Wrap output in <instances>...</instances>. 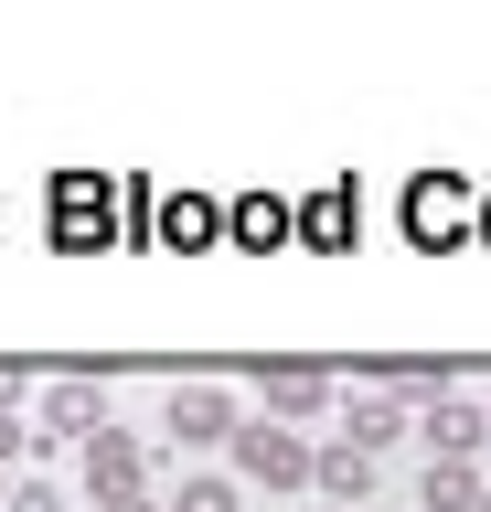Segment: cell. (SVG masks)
<instances>
[{"instance_id":"cell-1","label":"cell","mask_w":491,"mask_h":512,"mask_svg":"<svg viewBox=\"0 0 491 512\" xmlns=\"http://www.w3.org/2000/svg\"><path fill=\"white\" fill-rule=\"evenodd\" d=\"M107 374H118V363H97V374H54L43 384V416H33V448H86L107 427Z\"/></svg>"},{"instance_id":"cell-2","label":"cell","mask_w":491,"mask_h":512,"mask_svg":"<svg viewBox=\"0 0 491 512\" xmlns=\"http://www.w3.org/2000/svg\"><path fill=\"white\" fill-rule=\"evenodd\" d=\"M235 470L267 480V491H299V480H310V438L278 427V416H246V427H235Z\"/></svg>"},{"instance_id":"cell-3","label":"cell","mask_w":491,"mask_h":512,"mask_svg":"<svg viewBox=\"0 0 491 512\" xmlns=\"http://www.w3.org/2000/svg\"><path fill=\"white\" fill-rule=\"evenodd\" d=\"M171 448H214V438H235V427H246V416H235V395L225 384H171Z\"/></svg>"},{"instance_id":"cell-4","label":"cell","mask_w":491,"mask_h":512,"mask_svg":"<svg viewBox=\"0 0 491 512\" xmlns=\"http://www.w3.org/2000/svg\"><path fill=\"white\" fill-rule=\"evenodd\" d=\"M417 438L438 448V459H470V470H481V448H491V406H470V395H427Z\"/></svg>"},{"instance_id":"cell-5","label":"cell","mask_w":491,"mask_h":512,"mask_svg":"<svg viewBox=\"0 0 491 512\" xmlns=\"http://www.w3.org/2000/svg\"><path fill=\"white\" fill-rule=\"evenodd\" d=\"M310 491H331V512H353L363 491H374V459H363L353 438H331V448H310Z\"/></svg>"},{"instance_id":"cell-6","label":"cell","mask_w":491,"mask_h":512,"mask_svg":"<svg viewBox=\"0 0 491 512\" xmlns=\"http://www.w3.org/2000/svg\"><path fill=\"white\" fill-rule=\"evenodd\" d=\"M267 416H278V427H289V416H321L331 406V374H321V363H267Z\"/></svg>"},{"instance_id":"cell-7","label":"cell","mask_w":491,"mask_h":512,"mask_svg":"<svg viewBox=\"0 0 491 512\" xmlns=\"http://www.w3.org/2000/svg\"><path fill=\"white\" fill-rule=\"evenodd\" d=\"M139 459H150V448H139L129 427H97V438H86V480H97V502L139 491Z\"/></svg>"},{"instance_id":"cell-8","label":"cell","mask_w":491,"mask_h":512,"mask_svg":"<svg viewBox=\"0 0 491 512\" xmlns=\"http://www.w3.org/2000/svg\"><path fill=\"white\" fill-rule=\"evenodd\" d=\"M481 491H491V480L470 470V459H427V480H417V502H427V512H470Z\"/></svg>"},{"instance_id":"cell-9","label":"cell","mask_w":491,"mask_h":512,"mask_svg":"<svg viewBox=\"0 0 491 512\" xmlns=\"http://www.w3.org/2000/svg\"><path fill=\"white\" fill-rule=\"evenodd\" d=\"M342 438H353L363 459H374V448H395V438H406V406H395V395H363V406H353V427H342Z\"/></svg>"},{"instance_id":"cell-10","label":"cell","mask_w":491,"mask_h":512,"mask_svg":"<svg viewBox=\"0 0 491 512\" xmlns=\"http://www.w3.org/2000/svg\"><path fill=\"white\" fill-rule=\"evenodd\" d=\"M161 512H235V480H182V502H161Z\"/></svg>"},{"instance_id":"cell-11","label":"cell","mask_w":491,"mask_h":512,"mask_svg":"<svg viewBox=\"0 0 491 512\" xmlns=\"http://www.w3.org/2000/svg\"><path fill=\"white\" fill-rule=\"evenodd\" d=\"M161 235H171V246H193V235H214V203H171V214H161Z\"/></svg>"},{"instance_id":"cell-12","label":"cell","mask_w":491,"mask_h":512,"mask_svg":"<svg viewBox=\"0 0 491 512\" xmlns=\"http://www.w3.org/2000/svg\"><path fill=\"white\" fill-rule=\"evenodd\" d=\"M235 235H267V246H278V235H289V214H278V203H235Z\"/></svg>"},{"instance_id":"cell-13","label":"cell","mask_w":491,"mask_h":512,"mask_svg":"<svg viewBox=\"0 0 491 512\" xmlns=\"http://www.w3.org/2000/svg\"><path fill=\"white\" fill-rule=\"evenodd\" d=\"M0 512H65V491H54V480H22V491H11Z\"/></svg>"},{"instance_id":"cell-14","label":"cell","mask_w":491,"mask_h":512,"mask_svg":"<svg viewBox=\"0 0 491 512\" xmlns=\"http://www.w3.org/2000/svg\"><path fill=\"white\" fill-rule=\"evenodd\" d=\"M22 448H33V427H22V416H0V470H11Z\"/></svg>"},{"instance_id":"cell-15","label":"cell","mask_w":491,"mask_h":512,"mask_svg":"<svg viewBox=\"0 0 491 512\" xmlns=\"http://www.w3.org/2000/svg\"><path fill=\"white\" fill-rule=\"evenodd\" d=\"M22 395H33V374H22V363H0V416L22 406Z\"/></svg>"},{"instance_id":"cell-16","label":"cell","mask_w":491,"mask_h":512,"mask_svg":"<svg viewBox=\"0 0 491 512\" xmlns=\"http://www.w3.org/2000/svg\"><path fill=\"white\" fill-rule=\"evenodd\" d=\"M0 502H11V470H0Z\"/></svg>"},{"instance_id":"cell-17","label":"cell","mask_w":491,"mask_h":512,"mask_svg":"<svg viewBox=\"0 0 491 512\" xmlns=\"http://www.w3.org/2000/svg\"><path fill=\"white\" fill-rule=\"evenodd\" d=\"M470 512H491V491H481V502H470Z\"/></svg>"}]
</instances>
